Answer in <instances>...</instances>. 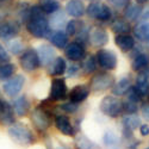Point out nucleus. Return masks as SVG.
I'll list each match as a JSON object with an SVG mask.
<instances>
[{
	"instance_id": "4c0bfd02",
	"label": "nucleus",
	"mask_w": 149,
	"mask_h": 149,
	"mask_svg": "<svg viewBox=\"0 0 149 149\" xmlns=\"http://www.w3.org/2000/svg\"><path fill=\"white\" fill-rule=\"evenodd\" d=\"M137 110H139V104L127 100V99L123 102V111L127 115H135L137 112Z\"/></svg>"
},
{
	"instance_id": "49530a36",
	"label": "nucleus",
	"mask_w": 149,
	"mask_h": 149,
	"mask_svg": "<svg viewBox=\"0 0 149 149\" xmlns=\"http://www.w3.org/2000/svg\"><path fill=\"white\" fill-rule=\"evenodd\" d=\"M140 134L142 136H148L149 135V125L148 124H141L140 125Z\"/></svg>"
},
{
	"instance_id": "9b49d317",
	"label": "nucleus",
	"mask_w": 149,
	"mask_h": 149,
	"mask_svg": "<svg viewBox=\"0 0 149 149\" xmlns=\"http://www.w3.org/2000/svg\"><path fill=\"white\" fill-rule=\"evenodd\" d=\"M65 55L72 62H79L86 57V50L84 44L79 42H70L65 49Z\"/></svg>"
},
{
	"instance_id": "a211bd4d",
	"label": "nucleus",
	"mask_w": 149,
	"mask_h": 149,
	"mask_svg": "<svg viewBox=\"0 0 149 149\" xmlns=\"http://www.w3.org/2000/svg\"><path fill=\"white\" fill-rule=\"evenodd\" d=\"M132 32H134V38L143 43L144 45L149 47V22L136 24V26L132 29Z\"/></svg>"
},
{
	"instance_id": "f03ea898",
	"label": "nucleus",
	"mask_w": 149,
	"mask_h": 149,
	"mask_svg": "<svg viewBox=\"0 0 149 149\" xmlns=\"http://www.w3.org/2000/svg\"><path fill=\"white\" fill-rule=\"evenodd\" d=\"M86 15L91 19L98 22H110L112 18V11L110 6L103 3L102 0H93L86 7Z\"/></svg>"
},
{
	"instance_id": "6e6552de",
	"label": "nucleus",
	"mask_w": 149,
	"mask_h": 149,
	"mask_svg": "<svg viewBox=\"0 0 149 149\" xmlns=\"http://www.w3.org/2000/svg\"><path fill=\"white\" fill-rule=\"evenodd\" d=\"M19 65L28 73L35 72L38 68L41 65H40V58H38V55H37L36 49H28V50L24 52L19 57Z\"/></svg>"
},
{
	"instance_id": "473e14b6",
	"label": "nucleus",
	"mask_w": 149,
	"mask_h": 149,
	"mask_svg": "<svg viewBox=\"0 0 149 149\" xmlns=\"http://www.w3.org/2000/svg\"><path fill=\"white\" fill-rule=\"evenodd\" d=\"M15 122V116H13V109L12 106L7 103L3 113L0 115V123L3 124H6V125H10V124H13Z\"/></svg>"
},
{
	"instance_id": "c03bdc74",
	"label": "nucleus",
	"mask_w": 149,
	"mask_h": 149,
	"mask_svg": "<svg viewBox=\"0 0 149 149\" xmlns=\"http://www.w3.org/2000/svg\"><path fill=\"white\" fill-rule=\"evenodd\" d=\"M139 23H143V22H149V7H143L142 12L139 17Z\"/></svg>"
},
{
	"instance_id": "5701e85b",
	"label": "nucleus",
	"mask_w": 149,
	"mask_h": 149,
	"mask_svg": "<svg viewBox=\"0 0 149 149\" xmlns=\"http://www.w3.org/2000/svg\"><path fill=\"white\" fill-rule=\"evenodd\" d=\"M49 40H50V43L57 49H66V47L69 43L68 35L62 30H55L49 36Z\"/></svg>"
},
{
	"instance_id": "3c124183",
	"label": "nucleus",
	"mask_w": 149,
	"mask_h": 149,
	"mask_svg": "<svg viewBox=\"0 0 149 149\" xmlns=\"http://www.w3.org/2000/svg\"><path fill=\"white\" fill-rule=\"evenodd\" d=\"M58 149H65V148H58Z\"/></svg>"
},
{
	"instance_id": "7ed1b4c3",
	"label": "nucleus",
	"mask_w": 149,
	"mask_h": 149,
	"mask_svg": "<svg viewBox=\"0 0 149 149\" xmlns=\"http://www.w3.org/2000/svg\"><path fill=\"white\" fill-rule=\"evenodd\" d=\"M8 136L16 143L22 144V146L31 144L35 141L33 134L31 132V130L26 125L20 124V123L12 124V125L10 127V129H8Z\"/></svg>"
},
{
	"instance_id": "ddd939ff",
	"label": "nucleus",
	"mask_w": 149,
	"mask_h": 149,
	"mask_svg": "<svg viewBox=\"0 0 149 149\" xmlns=\"http://www.w3.org/2000/svg\"><path fill=\"white\" fill-rule=\"evenodd\" d=\"M90 92H91V90L87 85H77L69 91L68 99H69V102L79 105L80 103L85 102L86 99L88 98Z\"/></svg>"
},
{
	"instance_id": "9d476101",
	"label": "nucleus",
	"mask_w": 149,
	"mask_h": 149,
	"mask_svg": "<svg viewBox=\"0 0 149 149\" xmlns=\"http://www.w3.org/2000/svg\"><path fill=\"white\" fill-rule=\"evenodd\" d=\"M67 95H68V88L65 79L61 78L54 79L50 86V92H49L48 99L50 102H60L66 99Z\"/></svg>"
},
{
	"instance_id": "f257e3e1",
	"label": "nucleus",
	"mask_w": 149,
	"mask_h": 149,
	"mask_svg": "<svg viewBox=\"0 0 149 149\" xmlns=\"http://www.w3.org/2000/svg\"><path fill=\"white\" fill-rule=\"evenodd\" d=\"M26 30L35 38H45L50 35L52 28L49 25V20L40 5L30 7L29 18L26 20Z\"/></svg>"
},
{
	"instance_id": "2f4dec72",
	"label": "nucleus",
	"mask_w": 149,
	"mask_h": 149,
	"mask_svg": "<svg viewBox=\"0 0 149 149\" xmlns=\"http://www.w3.org/2000/svg\"><path fill=\"white\" fill-rule=\"evenodd\" d=\"M97 67H98V63H97L95 56L90 55V56L85 57V58L82 60L81 68H82L84 73H86V74H91V73H93V72L97 70Z\"/></svg>"
},
{
	"instance_id": "1a4fd4ad",
	"label": "nucleus",
	"mask_w": 149,
	"mask_h": 149,
	"mask_svg": "<svg viewBox=\"0 0 149 149\" xmlns=\"http://www.w3.org/2000/svg\"><path fill=\"white\" fill-rule=\"evenodd\" d=\"M25 84V78L20 74L12 77L10 79H7V81L4 82L3 85V91L4 93L10 97V98H15L16 95H18L20 93V91L23 90V86Z\"/></svg>"
},
{
	"instance_id": "dca6fc26",
	"label": "nucleus",
	"mask_w": 149,
	"mask_h": 149,
	"mask_svg": "<svg viewBox=\"0 0 149 149\" xmlns=\"http://www.w3.org/2000/svg\"><path fill=\"white\" fill-rule=\"evenodd\" d=\"M65 8L66 13L74 19L81 18L84 15H86V6L82 0H68Z\"/></svg>"
},
{
	"instance_id": "de8ad7c7",
	"label": "nucleus",
	"mask_w": 149,
	"mask_h": 149,
	"mask_svg": "<svg viewBox=\"0 0 149 149\" xmlns=\"http://www.w3.org/2000/svg\"><path fill=\"white\" fill-rule=\"evenodd\" d=\"M6 102H4V100H1V99H0V115L3 113V111H4V109H5V106H6Z\"/></svg>"
},
{
	"instance_id": "09e8293b",
	"label": "nucleus",
	"mask_w": 149,
	"mask_h": 149,
	"mask_svg": "<svg viewBox=\"0 0 149 149\" xmlns=\"http://www.w3.org/2000/svg\"><path fill=\"white\" fill-rule=\"evenodd\" d=\"M135 1H136V4H137V5H144V4H147L148 1H149V0H135Z\"/></svg>"
},
{
	"instance_id": "8fccbe9b",
	"label": "nucleus",
	"mask_w": 149,
	"mask_h": 149,
	"mask_svg": "<svg viewBox=\"0 0 149 149\" xmlns=\"http://www.w3.org/2000/svg\"><path fill=\"white\" fill-rule=\"evenodd\" d=\"M148 103H149V92H148Z\"/></svg>"
},
{
	"instance_id": "bb28decb",
	"label": "nucleus",
	"mask_w": 149,
	"mask_h": 149,
	"mask_svg": "<svg viewBox=\"0 0 149 149\" xmlns=\"http://www.w3.org/2000/svg\"><path fill=\"white\" fill-rule=\"evenodd\" d=\"M149 67V56L144 53H139L137 55H135L131 62V68L135 72H141L146 68Z\"/></svg>"
},
{
	"instance_id": "e433bc0d",
	"label": "nucleus",
	"mask_w": 149,
	"mask_h": 149,
	"mask_svg": "<svg viewBox=\"0 0 149 149\" xmlns=\"http://www.w3.org/2000/svg\"><path fill=\"white\" fill-rule=\"evenodd\" d=\"M127 100H130L132 103H136V104H139L141 100H142V95L139 93V91L135 88V86H131L130 90L127 92Z\"/></svg>"
},
{
	"instance_id": "6ab92c4d",
	"label": "nucleus",
	"mask_w": 149,
	"mask_h": 149,
	"mask_svg": "<svg viewBox=\"0 0 149 149\" xmlns=\"http://www.w3.org/2000/svg\"><path fill=\"white\" fill-rule=\"evenodd\" d=\"M55 127L63 135L74 136V134H75V130H74V127L72 125L69 118L65 115H58L55 117Z\"/></svg>"
},
{
	"instance_id": "c756f323",
	"label": "nucleus",
	"mask_w": 149,
	"mask_h": 149,
	"mask_svg": "<svg viewBox=\"0 0 149 149\" xmlns=\"http://www.w3.org/2000/svg\"><path fill=\"white\" fill-rule=\"evenodd\" d=\"M141 125V119L136 115H127L123 117V127L124 130L128 131H134Z\"/></svg>"
},
{
	"instance_id": "39448f33",
	"label": "nucleus",
	"mask_w": 149,
	"mask_h": 149,
	"mask_svg": "<svg viewBox=\"0 0 149 149\" xmlns=\"http://www.w3.org/2000/svg\"><path fill=\"white\" fill-rule=\"evenodd\" d=\"M113 85H115V78L109 73L102 72V73H97L95 75L92 77L88 87L93 92H104L112 88Z\"/></svg>"
},
{
	"instance_id": "423d86ee",
	"label": "nucleus",
	"mask_w": 149,
	"mask_h": 149,
	"mask_svg": "<svg viewBox=\"0 0 149 149\" xmlns=\"http://www.w3.org/2000/svg\"><path fill=\"white\" fill-rule=\"evenodd\" d=\"M31 122L33 127L40 130V131H45L49 129L52 124V116L48 110H45L43 106H38L32 110L31 112Z\"/></svg>"
},
{
	"instance_id": "c9c22d12",
	"label": "nucleus",
	"mask_w": 149,
	"mask_h": 149,
	"mask_svg": "<svg viewBox=\"0 0 149 149\" xmlns=\"http://www.w3.org/2000/svg\"><path fill=\"white\" fill-rule=\"evenodd\" d=\"M103 141H104V144L107 146V147H112L115 144H117L118 142V136L116 135V132H113L112 130H109L104 134L103 136Z\"/></svg>"
},
{
	"instance_id": "58836bf2",
	"label": "nucleus",
	"mask_w": 149,
	"mask_h": 149,
	"mask_svg": "<svg viewBox=\"0 0 149 149\" xmlns=\"http://www.w3.org/2000/svg\"><path fill=\"white\" fill-rule=\"evenodd\" d=\"M77 147H78V149H92L91 147H94V144L91 141H88L86 137L81 136V137H79L77 140Z\"/></svg>"
},
{
	"instance_id": "0eeeda50",
	"label": "nucleus",
	"mask_w": 149,
	"mask_h": 149,
	"mask_svg": "<svg viewBox=\"0 0 149 149\" xmlns=\"http://www.w3.org/2000/svg\"><path fill=\"white\" fill-rule=\"evenodd\" d=\"M98 66L105 70H113L117 67V55L110 49H100L95 55Z\"/></svg>"
},
{
	"instance_id": "412c9836",
	"label": "nucleus",
	"mask_w": 149,
	"mask_h": 149,
	"mask_svg": "<svg viewBox=\"0 0 149 149\" xmlns=\"http://www.w3.org/2000/svg\"><path fill=\"white\" fill-rule=\"evenodd\" d=\"M67 70V62L63 57H55V60L48 66V74L53 77H61Z\"/></svg>"
},
{
	"instance_id": "603ef678",
	"label": "nucleus",
	"mask_w": 149,
	"mask_h": 149,
	"mask_svg": "<svg viewBox=\"0 0 149 149\" xmlns=\"http://www.w3.org/2000/svg\"><path fill=\"white\" fill-rule=\"evenodd\" d=\"M147 149H149V148H147Z\"/></svg>"
},
{
	"instance_id": "37998d69",
	"label": "nucleus",
	"mask_w": 149,
	"mask_h": 149,
	"mask_svg": "<svg viewBox=\"0 0 149 149\" xmlns=\"http://www.w3.org/2000/svg\"><path fill=\"white\" fill-rule=\"evenodd\" d=\"M66 72L68 74V77L73 78V77L78 75V73L80 72V67L78 65H75V63H72V65H69V67H67V70Z\"/></svg>"
},
{
	"instance_id": "f3484780",
	"label": "nucleus",
	"mask_w": 149,
	"mask_h": 149,
	"mask_svg": "<svg viewBox=\"0 0 149 149\" xmlns=\"http://www.w3.org/2000/svg\"><path fill=\"white\" fill-rule=\"evenodd\" d=\"M135 88L139 91V93L142 97L148 95V92H149V67L137 73Z\"/></svg>"
},
{
	"instance_id": "cd10ccee",
	"label": "nucleus",
	"mask_w": 149,
	"mask_h": 149,
	"mask_svg": "<svg viewBox=\"0 0 149 149\" xmlns=\"http://www.w3.org/2000/svg\"><path fill=\"white\" fill-rule=\"evenodd\" d=\"M131 87V81L129 78H122L118 82H116L112 87V93L116 97H120V95H125L127 92L130 90Z\"/></svg>"
},
{
	"instance_id": "2eb2a0df",
	"label": "nucleus",
	"mask_w": 149,
	"mask_h": 149,
	"mask_svg": "<svg viewBox=\"0 0 149 149\" xmlns=\"http://www.w3.org/2000/svg\"><path fill=\"white\" fill-rule=\"evenodd\" d=\"M19 32V26L16 22L12 20H3L0 23V38L10 41L16 38Z\"/></svg>"
},
{
	"instance_id": "ea45409f",
	"label": "nucleus",
	"mask_w": 149,
	"mask_h": 149,
	"mask_svg": "<svg viewBox=\"0 0 149 149\" xmlns=\"http://www.w3.org/2000/svg\"><path fill=\"white\" fill-rule=\"evenodd\" d=\"M78 107H79L78 104H74V103H72V102L63 103V104L60 106V109H61L62 111H65V112H67V113H74V112H77Z\"/></svg>"
},
{
	"instance_id": "4468645a",
	"label": "nucleus",
	"mask_w": 149,
	"mask_h": 149,
	"mask_svg": "<svg viewBox=\"0 0 149 149\" xmlns=\"http://www.w3.org/2000/svg\"><path fill=\"white\" fill-rule=\"evenodd\" d=\"M36 52L40 58V65L44 67H48L56 57V53L54 50V48L49 44H41L36 49Z\"/></svg>"
},
{
	"instance_id": "393cba45",
	"label": "nucleus",
	"mask_w": 149,
	"mask_h": 149,
	"mask_svg": "<svg viewBox=\"0 0 149 149\" xmlns=\"http://www.w3.org/2000/svg\"><path fill=\"white\" fill-rule=\"evenodd\" d=\"M111 30H112L116 35H128L131 31V25L127 19L123 18H117L111 23Z\"/></svg>"
},
{
	"instance_id": "4be33fe9",
	"label": "nucleus",
	"mask_w": 149,
	"mask_h": 149,
	"mask_svg": "<svg viewBox=\"0 0 149 149\" xmlns=\"http://www.w3.org/2000/svg\"><path fill=\"white\" fill-rule=\"evenodd\" d=\"M12 109H13V112L17 116L24 117V116H26L28 112L30 111V102L28 100V98L25 95L18 97L13 100V103H12Z\"/></svg>"
},
{
	"instance_id": "f8f14e48",
	"label": "nucleus",
	"mask_w": 149,
	"mask_h": 149,
	"mask_svg": "<svg viewBox=\"0 0 149 149\" xmlns=\"http://www.w3.org/2000/svg\"><path fill=\"white\" fill-rule=\"evenodd\" d=\"M88 42L97 48L104 47L109 43V33L99 26H94L88 31Z\"/></svg>"
},
{
	"instance_id": "a878e982",
	"label": "nucleus",
	"mask_w": 149,
	"mask_h": 149,
	"mask_svg": "<svg viewBox=\"0 0 149 149\" xmlns=\"http://www.w3.org/2000/svg\"><path fill=\"white\" fill-rule=\"evenodd\" d=\"M48 20H49L50 28H54L55 30H61L62 28H66L67 25V17L62 10H58L54 15H52L50 19H48Z\"/></svg>"
},
{
	"instance_id": "7c9ffc66",
	"label": "nucleus",
	"mask_w": 149,
	"mask_h": 149,
	"mask_svg": "<svg viewBox=\"0 0 149 149\" xmlns=\"http://www.w3.org/2000/svg\"><path fill=\"white\" fill-rule=\"evenodd\" d=\"M40 6L42 7L45 15H54L55 12L61 10V5L57 0H41Z\"/></svg>"
},
{
	"instance_id": "f704fd0d",
	"label": "nucleus",
	"mask_w": 149,
	"mask_h": 149,
	"mask_svg": "<svg viewBox=\"0 0 149 149\" xmlns=\"http://www.w3.org/2000/svg\"><path fill=\"white\" fill-rule=\"evenodd\" d=\"M23 49H24V45L19 40L13 38V40H10L7 42V50H10L11 54L18 55V54L23 53Z\"/></svg>"
},
{
	"instance_id": "aec40b11",
	"label": "nucleus",
	"mask_w": 149,
	"mask_h": 149,
	"mask_svg": "<svg viewBox=\"0 0 149 149\" xmlns=\"http://www.w3.org/2000/svg\"><path fill=\"white\" fill-rule=\"evenodd\" d=\"M115 43L123 53H129L135 48L136 41L130 33H128V35H116Z\"/></svg>"
},
{
	"instance_id": "79ce46f5",
	"label": "nucleus",
	"mask_w": 149,
	"mask_h": 149,
	"mask_svg": "<svg viewBox=\"0 0 149 149\" xmlns=\"http://www.w3.org/2000/svg\"><path fill=\"white\" fill-rule=\"evenodd\" d=\"M7 62H10V54L4 48V45L0 44V65L7 63Z\"/></svg>"
},
{
	"instance_id": "b1692460",
	"label": "nucleus",
	"mask_w": 149,
	"mask_h": 149,
	"mask_svg": "<svg viewBox=\"0 0 149 149\" xmlns=\"http://www.w3.org/2000/svg\"><path fill=\"white\" fill-rule=\"evenodd\" d=\"M87 26H86V24L80 20V19H72L69 22H67V25H66V33L69 36H75L78 37L81 32H84Z\"/></svg>"
},
{
	"instance_id": "a18cd8bd",
	"label": "nucleus",
	"mask_w": 149,
	"mask_h": 149,
	"mask_svg": "<svg viewBox=\"0 0 149 149\" xmlns=\"http://www.w3.org/2000/svg\"><path fill=\"white\" fill-rule=\"evenodd\" d=\"M141 112L143 118H146L147 120H149V103H143L141 106Z\"/></svg>"
},
{
	"instance_id": "c85d7f7f",
	"label": "nucleus",
	"mask_w": 149,
	"mask_h": 149,
	"mask_svg": "<svg viewBox=\"0 0 149 149\" xmlns=\"http://www.w3.org/2000/svg\"><path fill=\"white\" fill-rule=\"evenodd\" d=\"M142 6L141 5H137V4H130L125 10H124V17H125V19L129 22H137L139 20V17L141 15L142 12Z\"/></svg>"
},
{
	"instance_id": "20e7f679",
	"label": "nucleus",
	"mask_w": 149,
	"mask_h": 149,
	"mask_svg": "<svg viewBox=\"0 0 149 149\" xmlns=\"http://www.w3.org/2000/svg\"><path fill=\"white\" fill-rule=\"evenodd\" d=\"M99 109L105 116L117 118L123 112V102L115 95H106L105 98H103Z\"/></svg>"
},
{
	"instance_id": "a19ab883",
	"label": "nucleus",
	"mask_w": 149,
	"mask_h": 149,
	"mask_svg": "<svg viewBox=\"0 0 149 149\" xmlns=\"http://www.w3.org/2000/svg\"><path fill=\"white\" fill-rule=\"evenodd\" d=\"M107 1L113 7L119 8V10H123V8L125 10L130 5V0H107Z\"/></svg>"
},
{
	"instance_id": "72a5a7b5",
	"label": "nucleus",
	"mask_w": 149,
	"mask_h": 149,
	"mask_svg": "<svg viewBox=\"0 0 149 149\" xmlns=\"http://www.w3.org/2000/svg\"><path fill=\"white\" fill-rule=\"evenodd\" d=\"M16 72V66L11 62H7V63L0 65V79H10L13 77V74Z\"/></svg>"
}]
</instances>
